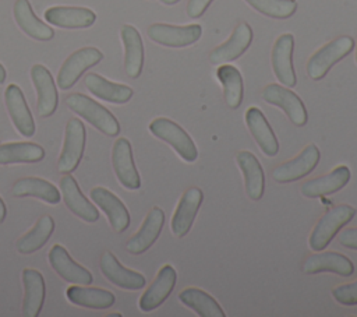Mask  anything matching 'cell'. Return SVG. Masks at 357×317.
I'll return each mask as SVG.
<instances>
[{"label":"cell","mask_w":357,"mask_h":317,"mask_svg":"<svg viewBox=\"0 0 357 317\" xmlns=\"http://www.w3.org/2000/svg\"><path fill=\"white\" fill-rule=\"evenodd\" d=\"M252 42V29L247 22H240L230 38L209 53L211 64H225L238 59Z\"/></svg>","instance_id":"17"},{"label":"cell","mask_w":357,"mask_h":317,"mask_svg":"<svg viewBox=\"0 0 357 317\" xmlns=\"http://www.w3.org/2000/svg\"><path fill=\"white\" fill-rule=\"evenodd\" d=\"M11 194L14 197H35L47 204H59L61 200L56 186L40 177L18 179L11 189Z\"/></svg>","instance_id":"32"},{"label":"cell","mask_w":357,"mask_h":317,"mask_svg":"<svg viewBox=\"0 0 357 317\" xmlns=\"http://www.w3.org/2000/svg\"><path fill=\"white\" fill-rule=\"evenodd\" d=\"M43 158L45 149L33 142H6L0 145V165L39 162Z\"/></svg>","instance_id":"36"},{"label":"cell","mask_w":357,"mask_h":317,"mask_svg":"<svg viewBox=\"0 0 357 317\" xmlns=\"http://www.w3.org/2000/svg\"><path fill=\"white\" fill-rule=\"evenodd\" d=\"M245 3L258 13L276 20L289 18L297 10L296 0H245Z\"/></svg>","instance_id":"37"},{"label":"cell","mask_w":357,"mask_h":317,"mask_svg":"<svg viewBox=\"0 0 357 317\" xmlns=\"http://www.w3.org/2000/svg\"><path fill=\"white\" fill-rule=\"evenodd\" d=\"M54 230V221L50 215H43L35 223L32 229H29L24 236H21L17 243L15 249L20 254H32L40 250Z\"/></svg>","instance_id":"33"},{"label":"cell","mask_w":357,"mask_h":317,"mask_svg":"<svg viewBox=\"0 0 357 317\" xmlns=\"http://www.w3.org/2000/svg\"><path fill=\"white\" fill-rule=\"evenodd\" d=\"M60 190H61V198L64 200L66 207L78 218H81L85 222H96L99 219V211L96 207L82 194L79 190L75 179L70 176V173H66L60 179Z\"/></svg>","instance_id":"20"},{"label":"cell","mask_w":357,"mask_h":317,"mask_svg":"<svg viewBox=\"0 0 357 317\" xmlns=\"http://www.w3.org/2000/svg\"><path fill=\"white\" fill-rule=\"evenodd\" d=\"M350 180V169L346 165L336 166L332 172L307 180L301 186V194L307 198H317L342 190Z\"/></svg>","instance_id":"26"},{"label":"cell","mask_w":357,"mask_h":317,"mask_svg":"<svg viewBox=\"0 0 357 317\" xmlns=\"http://www.w3.org/2000/svg\"><path fill=\"white\" fill-rule=\"evenodd\" d=\"M47 260L50 267L53 268V271L64 281L74 283V285H91L93 281L92 274L84 268L82 265H79L78 263H75L68 251L60 246V244H54L47 254Z\"/></svg>","instance_id":"12"},{"label":"cell","mask_w":357,"mask_h":317,"mask_svg":"<svg viewBox=\"0 0 357 317\" xmlns=\"http://www.w3.org/2000/svg\"><path fill=\"white\" fill-rule=\"evenodd\" d=\"M107 317H121V314L120 313H110V314H107Z\"/></svg>","instance_id":"44"},{"label":"cell","mask_w":357,"mask_h":317,"mask_svg":"<svg viewBox=\"0 0 357 317\" xmlns=\"http://www.w3.org/2000/svg\"><path fill=\"white\" fill-rule=\"evenodd\" d=\"M356 215V209L351 205L340 204L328 209L318 223L314 226L310 235V247L314 251L324 250L335 237V235L349 223Z\"/></svg>","instance_id":"3"},{"label":"cell","mask_w":357,"mask_h":317,"mask_svg":"<svg viewBox=\"0 0 357 317\" xmlns=\"http://www.w3.org/2000/svg\"><path fill=\"white\" fill-rule=\"evenodd\" d=\"M332 296L340 304H344V306L357 304V281L333 288Z\"/></svg>","instance_id":"38"},{"label":"cell","mask_w":357,"mask_h":317,"mask_svg":"<svg viewBox=\"0 0 357 317\" xmlns=\"http://www.w3.org/2000/svg\"><path fill=\"white\" fill-rule=\"evenodd\" d=\"M163 225H165L163 209L159 207H153L145 216V221L142 222L138 232L127 240V244H126L127 251L135 256L145 253L159 237L163 229Z\"/></svg>","instance_id":"19"},{"label":"cell","mask_w":357,"mask_h":317,"mask_svg":"<svg viewBox=\"0 0 357 317\" xmlns=\"http://www.w3.org/2000/svg\"><path fill=\"white\" fill-rule=\"evenodd\" d=\"M216 77L223 87V96L230 109H237L243 102V77L238 68L231 64H220L216 70Z\"/></svg>","instance_id":"35"},{"label":"cell","mask_w":357,"mask_h":317,"mask_svg":"<svg viewBox=\"0 0 357 317\" xmlns=\"http://www.w3.org/2000/svg\"><path fill=\"white\" fill-rule=\"evenodd\" d=\"M303 270L305 274L335 272L342 277H350L354 272V264L340 253L325 251L310 256L304 263Z\"/></svg>","instance_id":"29"},{"label":"cell","mask_w":357,"mask_h":317,"mask_svg":"<svg viewBox=\"0 0 357 317\" xmlns=\"http://www.w3.org/2000/svg\"><path fill=\"white\" fill-rule=\"evenodd\" d=\"M86 131L84 123L79 119H70L66 126L64 142L57 161V169L60 173H71L81 162L85 149Z\"/></svg>","instance_id":"5"},{"label":"cell","mask_w":357,"mask_h":317,"mask_svg":"<svg viewBox=\"0 0 357 317\" xmlns=\"http://www.w3.org/2000/svg\"><path fill=\"white\" fill-rule=\"evenodd\" d=\"M6 215H7V208H6L4 201H3V200H1V197H0V223H3V222H4Z\"/></svg>","instance_id":"41"},{"label":"cell","mask_w":357,"mask_h":317,"mask_svg":"<svg viewBox=\"0 0 357 317\" xmlns=\"http://www.w3.org/2000/svg\"><path fill=\"white\" fill-rule=\"evenodd\" d=\"M6 68L3 67V64H0V84H3L6 81Z\"/></svg>","instance_id":"42"},{"label":"cell","mask_w":357,"mask_h":317,"mask_svg":"<svg viewBox=\"0 0 357 317\" xmlns=\"http://www.w3.org/2000/svg\"><path fill=\"white\" fill-rule=\"evenodd\" d=\"M103 59V53L92 46L81 47L71 53L61 64L57 74V85L60 89H70L79 77Z\"/></svg>","instance_id":"6"},{"label":"cell","mask_w":357,"mask_h":317,"mask_svg":"<svg viewBox=\"0 0 357 317\" xmlns=\"http://www.w3.org/2000/svg\"><path fill=\"white\" fill-rule=\"evenodd\" d=\"M22 283H24L22 316L36 317L42 310L45 296H46V285H45L43 275L38 270L25 268L22 271Z\"/></svg>","instance_id":"22"},{"label":"cell","mask_w":357,"mask_h":317,"mask_svg":"<svg viewBox=\"0 0 357 317\" xmlns=\"http://www.w3.org/2000/svg\"><path fill=\"white\" fill-rule=\"evenodd\" d=\"M100 272L103 277L112 282L113 285L127 289V290H138L145 286V277L137 271L128 270L120 264L116 256L110 251H105L100 256Z\"/></svg>","instance_id":"18"},{"label":"cell","mask_w":357,"mask_h":317,"mask_svg":"<svg viewBox=\"0 0 357 317\" xmlns=\"http://www.w3.org/2000/svg\"><path fill=\"white\" fill-rule=\"evenodd\" d=\"M149 131L159 140L167 142L185 162H194L198 158V149L194 141L187 131L173 120L158 117L149 123Z\"/></svg>","instance_id":"4"},{"label":"cell","mask_w":357,"mask_h":317,"mask_svg":"<svg viewBox=\"0 0 357 317\" xmlns=\"http://www.w3.org/2000/svg\"><path fill=\"white\" fill-rule=\"evenodd\" d=\"M337 240L342 246H344L347 249L357 250V228H350V229L342 230Z\"/></svg>","instance_id":"40"},{"label":"cell","mask_w":357,"mask_h":317,"mask_svg":"<svg viewBox=\"0 0 357 317\" xmlns=\"http://www.w3.org/2000/svg\"><path fill=\"white\" fill-rule=\"evenodd\" d=\"M176 281H177L176 270L169 264L163 265L159 270L151 286L146 288V290L139 297V302H138L139 309L142 311H152L158 309L173 292Z\"/></svg>","instance_id":"21"},{"label":"cell","mask_w":357,"mask_h":317,"mask_svg":"<svg viewBox=\"0 0 357 317\" xmlns=\"http://www.w3.org/2000/svg\"><path fill=\"white\" fill-rule=\"evenodd\" d=\"M4 102L17 131L24 137H32L35 134V121L26 105L25 96L17 84H10L6 88Z\"/></svg>","instance_id":"13"},{"label":"cell","mask_w":357,"mask_h":317,"mask_svg":"<svg viewBox=\"0 0 357 317\" xmlns=\"http://www.w3.org/2000/svg\"><path fill=\"white\" fill-rule=\"evenodd\" d=\"M238 168L244 176L245 193L250 200L258 201L265 190V172L257 156L250 151H240L236 155Z\"/></svg>","instance_id":"25"},{"label":"cell","mask_w":357,"mask_h":317,"mask_svg":"<svg viewBox=\"0 0 357 317\" xmlns=\"http://www.w3.org/2000/svg\"><path fill=\"white\" fill-rule=\"evenodd\" d=\"M151 40L167 47H185L195 43L202 34V28L198 24H190L184 27L169 24H152L146 31Z\"/></svg>","instance_id":"8"},{"label":"cell","mask_w":357,"mask_h":317,"mask_svg":"<svg viewBox=\"0 0 357 317\" xmlns=\"http://www.w3.org/2000/svg\"><path fill=\"white\" fill-rule=\"evenodd\" d=\"M66 105L100 133L110 137L120 133V124L114 115L92 98L79 92L70 94L66 98Z\"/></svg>","instance_id":"1"},{"label":"cell","mask_w":357,"mask_h":317,"mask_svg":"<svg viewBox=\"0 0 357 317\" xmlns=\"http://www.w3.org/2000/svg\"><path fill=\"white\" fill-rule=\"evenodd\" d=\"M354 39L343 35L318 49L307 61V74L310 78L322 80L326 73L354 49Z\"/></svg>","instance_id":"2"},{"label":"cell","mask_w":357,"mask_h":317,"mask_svg":"<svg viewBox=\"0 0 357 317\" xmlns=\"http://www.w3.org/2000/svg\"><path fill=\"white\" fill-rule=\"evenodd\" d=\"M163 4H167V6H173V4H176V3H178L180 0H160Z\"/></svg>","instance_id":"43"},{"label":"cell","mask_w":357,"mask_h":317,"mask_svg":"<svg viewBox=\"0 0 357 317\" xmlns=\"http://www.w3.org/2000/svg\"><path fill=\"white\" fill-rule=\"evenodd\" d=\"M211 3L212 0H188L187 15L190 18H199L206 11Z\"/></svg>","instance_id":"39"},{"label":"cell","mask_w":357,"mask_h":317,"mask_svg":"<svg viewBox=\"0 0 357 317\" xmlns=\"http://www.w3.org/2000/svg\"><path fill=\"white\" fill-rule=\"evenodd\" d=\"M121 40L124 45V70L130 78H138L144 67V43L137 28L123 25Z\"/></svg>","instance_id":"27"},{"label":"cell","mask_w":357,"mask_h":317,"mask_svg":"<svg viewBox=\"0 0 357 317\" xmlns=\"http://www.w3.org/2000/svg\"><path fill=\"white\" fill-rule=\"evenodd\" d=\"M356 61H357V50H356Z\"/></svg>","instance_id":"45"},{"label":"cell","mask_w":357,"mask_h":317,"mask_svg":"<svg viewBox=\"0 0 357 317\" xmlns=\"http://www.w3.org/2000/svg\"><path fill=\"white\" fill-rule=\"evenodd\" d=\"M293 49H294V36L291 34L280 35L273 47H272V68L276 78L284 87H294L297 84L296 71L293 67Z\"/></svg>","instance_id":"11"},{"label":"cell","mask_w":357,"mask_h":317,"mask_svg":"<svg viewBox=\"0 0 357 317\" xmlns=\"http://www.w3.org/2000/svg\"><path fill=\"white\" fill-rule=\"evenodd\" d=\"M92 201L106 214L114 232L121 233L130 226V214L123 201L105 187H93L89 191Z\"/></svg>","instance_id":"16"},{"label":"cell","mask_w":357,"mask_h":317,"mask_svg":"<svg viewBox=\"0 0 357 317\" xmlns=\"http://www.w3.org/2000/svg\"><path fill=\"white\" fill-rule=\"evenodd\" d=\"M245 123L259 149L266 156H275L279 152V142L265 115L258 108L251 106L245 112Z\"/></svg>","instance_id":"24"},{"label":"cell","mask_w":357,"mask_h":317,"mask_svg":"<svg viewBox=\"0 0 357 317\" xmlns=\"http://www.w3.org/2000/svg\"><path fill=\"white\" fill-rule=\"evenodd\" d=\"M31 80L38 94V113L40 117L52 116L59 105V92L56 88V82L50 74V71L42 66L35 64L31 68Z\"/></svg>","instance_id":"15"},{"label":"cell","mask_w":357,"mask_h":317,"mask_svg":"<svg viewBox=\"0 0 357 317\" xmlns=\"http://www.w3.org/2000/svg\"><path fill=\"white\" fill-rule=\"evenodd\" d=\"M66 296L73 304L93 310L109 309L116 302V296L110 290L91 288L89 285H73L67 288Z\"/></svg>","instance_id":"30"},{"label":"cell","mask_w":357,"mask_h":317,"mask_svg":"<svg viewBox=\"0 0 357 317\" xmlns=\"http://www.w3.org/2000/svg\"><path fill=\"white\" fill-rule=\"evenodd\" d=\"M14 18L17 25L36 40H50L54 36V31L35 15L28 0H17L14 3Z\"/></svg>","instance_id":"31"},{"label":"cell","mask_w":357,"mask_h":317,"mask_svg":"<svg viewBox=\"0 0 357 317\" xmlns=\"http://www.w3.org/2000/svg\"><path fill=\"white\" fill-rule=\"evenodd\" d=\"M202 200L204 194L199 187H190L184 191L172 216L170 228L173 235H176L177 237H184L190 232L198 209L202 204Z\"/></svg>","instance_id":"14"},{"label":"cell","mask_w":357,"mask_h":317,"mask_svg":"<svg viewBox=\"0 0 357 317\" xmlns=\"http://www.w3.org/2000/svg\"><path fill=\"white\" fill-rule=\"evenodd\" d=\"M262 99L269 103L279 106L290 119V121L298 127L304 126L308 120L307 109L301 98L289 88L279 84H269L262 91Z\"/></svg>","instance_id":"7"},{"label":"cell","mask_w":357,"mask_h":317,"mask_svg":"<svg viewBox=\"0 0 357 317\" xmlns=\"http://www.w3.org/2000/svg\"><path fill=\"white\" fill-rule=\"evenodd\" d=\"M112 163L114 173L123 187L127 190H138L141 187V179L134 163L131 144L127 138L120 137L113 144Z\"/></svg>","instance_id":"10"},{"label":"cell","mask_w":357,"mask_h":317,"mask_svg":"<svg viewBox=\"0 0 357 317\" xmlns=\"http://www.w3.org/2000/svg\"><path fill=\"white\" fill-rule=\"evenodd\" d=\"M85 87L93 96L117 105L127 103L134 94L131 87L112 82L96 73H89L85 75Z\"/></svg>","instance_id":"28"},{"label":"cell","mask_w":357,"mask_h":317,"mask_svg":"<svg viewBox=\"0 0 357 317\" xmlns=\"http://www.w3.org/2000/svg\"><path fill=\"white\" fill-rule=\"evenodd\" d=\"M45 20L60 28H88L96 21V14L86 7L56 6L45 11Z\"/></svg>","instance_id":"23"},{"label":"cell","mask_w":357,"mask_h":317,"mask_svg":"<svg viewBox=\"0 0 357 317\" xmlns=\"http://www.w3.org/2000/svg\"><path fill=\"white\" fill-rule=\"evenodd\" d=\"M319 158L321 152L317 148V145L310 144L298 154V156L275 168L272 177L278 183H290L300 180L315 169V166L319 162Z\"/></svg>","instance_id":"9"},{"label":"cell","mask_w":357,"mask_h":317,"mask_svg":"<svg viewBox=\"0 0 357 317\" xmlns=\"http://www.w3.org/2000/svg\"><path fill=\"white\" fill-rule=\"evenodd\" d=\"M178 299L183 304L194 310L201 317H225V311L220 304L206 292L198 288H187L178 293Z\"/></svg>","instance_id":"34"}]
</instances>
